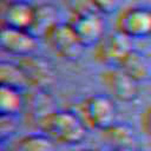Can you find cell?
I'll return each mask as SVG.
<instances>
[{
    "instance_id": "2e32d148",
    "label": "cell",
    "mask_w": 151,
    "mask_h": 151,
    "mask_svg": "<svg viewBox=\"0 0 151 151\" xmlns=\"http://www.w3.org/2000/svg\"><path fill=\"white\" fill-rule=\"evenodd\" d=\"M14 151H57V143L44 132L31 133L15 143Z\"/></svg>"
},
{
    "instance_id": "d6986e66",
    "label": "cell",
    "mask_w": 151,
    "mask_h": 151,
    "mask_svg": "<svg viewBox=\"0 0 151 151\" xmlns=\"http://www.w3.org/2000/svg\"><path fill=\"white\" fill-rule=\"evenodd\" d=\"M18 127V117L17 116H5L0 114V137L5 142L9 138Z\"/></svg>"
},
{
    "instance_id": "7c38bea8",
    "label": "cell",
    "mask_w": 151,
    "mask_h": 151,
    "mask_svg": "<svg viewBox=\"0 0 151 151\" xmlns=\"http://www.w3.org/2000/svg\"><path fill=\"white\" fill-rule=\"evenodd\" d=\"M127 76L137 83H144L151 79V65L143 53L137 50H131L118 65Z\"/></svg>"
},
{
    "instance_id": "9c48e42d",
    "label": "cell",
    "mask_w": 151,
    "mask_h": 151,
    "mask_svg": "<svg viewBox=\"0 0 151 151\" xmlns=\"http://www.w3.org/2000/svg\"><path fill=\"white\" fill-rule=\"evenodd\" d=\"M18 64L26 77L28 88L47 90L54 80V73L51 64L41 55H37L34 53L20 58Z\"/></svg>"
},
{
    "instance_id": "ba28073f",
    "label": "cell",
    "mask_w": 151,
    "mask_h": 151,
    "mask_svg": "<svg viewBox=\"0 0 151 151\" xmlns=\"http://www.w3.org/2000/svg\"><path fill=\"white\" fill-rule=\"evenodd\" d=\"M68 22L85 48L94 47L105 35V21L100 12L71 17Z\"/></svg>"
},
{
    "instance_id": "8fae6325",
    "label": "cell",
    "mask_w": 151,
    "mask_h": 151,
    "mask_svg": "<svg viewBox=\"0 0 151 151\" xmlns=\"http://www.w3.org/2000/svg\"><path fill=\"white\" fill-rule=\"evenodd\" d=\"M52 111L53 100L47 90L42 88H29L27 93H25V110L27 118L29 120L40 125L41 120Z\"/></svg>"
},
{
    "instance_id": "5b68a950",
    "label": "cell",
    "mask_w": 151,
    "mask_h": 151,
    "mask_svg": "<svg viewBox=\"0 0 151 151\" xmlns=\"http://www.w3.org/2000/svg\"><path fill=\"white\" fill-rule=\"evenodd\" d=\"M131 50H133L132 39L116 29L105 34L94 46L93 55L98 63L107 67H113L118 66Z\"/></svg>"
},
{
    "instance_id": "52a82bcc",
    "label": "cell",
    "mask_w": 151,
    "mask_h": 151,
    "mask_svg": "<svg viewBox=\"0 0 151 151\" xmlns=\"http://www.w3.org/2000/svg\"><path fill=\"white\" fill-rule=\"evenodd\" d=\"M0 46L4 52L24 58L35 53L38 48V37L27 29L1 26Z\"/></svg>"
},
{
    "instance_id": "4fadbf2b",
    "label": "cell",
    "mask_w": 151,
    "mask_h": 151,
    "mask_svg": "<svg viewBox=\"0 0 151 151\" xmlns=\"http://www.w3.org/2000/svg\"><path fill=\"white\" fill-rule=\"evenodd\" d=\"M59 21V12L55 6L52 4L35 5L34 21L31 32L38 38H44L46 32Z\"/></svg>"
},
{
    "instance_id": "e0dca14e",
    "label": "cell",
    "mask_w": 151,
    "mask_h": 151,
    "mask_svg": "<svg viewBox=\"0 0 151 151\" xmlns=\"http://www.w3.org/2000/svg\"><path fill=\"white\" fill-rule=\"evenodd\" d=\"M0 85L17 87L22 91L28 88L26 77L18 63L5 60L0 63Z\"/></svg>"
},
{
    "instance_id": "7402d4cb",
    "label": "cell",
    "mask_w": 151,
    "mask_h": 151,
    "mask_svg": "<svg viewBox=\"0 0 151 151\" xmlns=\"http://www.w3.org/2000/svg\"><path fill=\"white\" fill-rule=\"evenodd\" d=\"M111 151H139L134 146H125V147H118V149H112Z\"/></svg>"
},
{
    "instance_id": "ffe728a7",
    "label": "cell",
    "mask_w": 151,
    "mask_h": 151,
    "mask_svg": "<svg viewBox=\"0 0 151 151\" xmlns=\"http://www.w3.org/2000/svg\"><path fill=\"white\" fill-rule=\"evenodd\" d=\"M98 8V11L103 14H111L116 12L122 4V0H92Z\"/></svg>"
},
{
    "instance_id": "277c9868",
    "label": "cell",
    "mask_w": 151,
    "mask_h": 151,
    "mask_svg": "<svg viewBox=\"0 0 151 151\" xmlns=\"http://www.w3.org/2000/svg\"><path fill=\"white\" fill-rule=\"evenodd\" d=\"M116 29L131 39L151 37V8L146 6L123 8L117 15Z\"/></svg>"
},
{
    "instance_id": "ac0fdd59",
    "label": "cell",
    "mask_w": 151,
    "mask_h": 151,
    "mask_svg": "<svg viewBox=\"0 0 151 151\" xmlns=\"http://www.w3.org/2000/svg\"><path fill=\"white\" fill-rule=\"evenodd\" d=\"M61 1L64 7L70 12L71 17L99 12L92 0H61Z\"/></svg>"
},
{
    "instance_id": "44dd1931",
    "label": "cell",
    "mask_w": 151,
    "mask_h": 151,
    "mask_svg": "<svg viewBox=\"0 0 151 151\" xmlns=\"http://www.w3.org/2000/svg\"><path fill=\"white\" fill-rule=\"evenodd\" d=\"M140 124H142V129L145 132V134L151 137V103L144 110L142 118H140Z\"/></svg>"
},
{
    "instance_id": "30bf717a",
    "label": "cell",
    "mask_w": 151,
    "mask_h": 151,
    "mask_svg": "<svg viewBox=\"0 0 151 151\" xmlns=\"http://www.w3.org/2000/svg\"><path fill=\"white\" fill-rule=\"evenodd\" d=\"M35 5L27 0H2L1 26L31 31L34 21Z\"/></svg>"
},
{
    "instance_id": "5bb4252c",
    "label": "cell",
    "mask_w": 151,
    "mask_h": 151,
    "mask_svg": "<svg viewBox=\"0 0 151 151\" xmlns=\"http://www.w3.org/2000/svg\"><path fill=\"white\" fill-rule=\"evenodd\" d=\"M25 110V93L22 90L0 85V114L19 116Z\"/></svg>"
},
{
    "instance_id": "9a60e30c",
    "label": "cell",
    "mask_w": 151,
    "mask_h": 151,
    "mask_svg": "<svg viewBox=\"0 0 151 151\" xmlns=\"http://www.w3.org/2000/svg\"><path fill=\"white\" fill-rule=\"evenodd\" d=\"M104 138L112 146V149L125 147V146H134L136 136L133 129L124 123H114L109 129L101 131Z\"/></svg>"
},
{
    "instance_id": "3957f363",
    "label": "cell",
    "mask_w": 151,
    "mask_h": 151,
    "mask_svg": "<svg viewBox=\"0 0 151 151\" xmlns=\"http://www.w3.org/2000/svg\"><path fill=\"white\" fill-rule=\"evenodd\" d=\"M42 39L54 53L71 61L79 59L85 48L68 21L55 24L46 32Z\"/></svg>"
},
{
    "instance_id": "603a6c76",
    "label": "cell",
    "mask_w": 151,
    "mask_h": 151,
    "mask_svg": "<svg viewBox=\"0 0 151 151\" xmlns=\"http://www.w3.org/2000/svg\"><path fill=\"white\" fill-rule=\"evenodd\" d=\"M77 151H97V150H91V149H80V150H77Z\"/></svg>"
},
{
    "instance_id": "7a4b0ae2",
    "label": "cell",
    "mask_w": 151,
    "mask_h": 151,
    "mask_svg": "<svg viewBox=\"0 0 151 151\" xmlns=\"http://www.w3.org/2000/svg\"><path fill=\"white\" fill-rule=\"evenodd\" d=\"M80 116L87 127L104 131L117 123V107L111 96L92 94L81 101Z\"/></svg>"
},
{
    "instance_id": "6da1fadb",
    "label": "cell",
    "mask_w": 151,
    "mask_h": 151,
    "mask_svg": "<svg viewBox=\"0 0 151 151\" xmlns=\"http://www.w3.org/2000/svg\"><path fill=\"white\" fill-rule=\"evenodd\" d=\"M40 130L57 144L74 146L84 142L87 125L80 114L67 110H54L39 125Z\"/></svg>"
},
{
    "instance_id": "8992f818",
    "label": "cell",
    "mask_w": 151,
    "mask_h": 151,
    "mask_svg": "<svg viewBox=\"0 0 151 151\" xmlns=\"http://www.w3.org/2000/svg\"><path fill=\"white\" fill-rule=\"evenodd\" d=\"M100 79L111 97L122 103H133L139 98V83L118 66L105 68L100 73Z\"/></svg>"
}]
</instances>
